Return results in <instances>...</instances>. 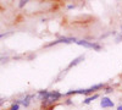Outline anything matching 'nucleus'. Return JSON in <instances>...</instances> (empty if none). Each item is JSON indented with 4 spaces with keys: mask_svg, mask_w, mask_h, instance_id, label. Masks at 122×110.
Segmentation results:
<instances>
[{
    "mask_svg": "<svg viewBox=\"0 0 122 110\" xmlns=\"http://www.w3.org/2000/svg\"><path fill=\"white\" fill-rule=\"evenodd\" d=\"M64 104H65V105H72V104H73V99L67 98L66 100H64Z\"/></svg>",
    "mask_w": 122,
    "mask_h": 110,
    "instance_id": "nucleus-13",
    "label": "nucleus"
},
{
    "mask_svg": "<svg viewBox=\"0 0 122 110\" xmlns=\"http://www.w3.org/2000/svg\"><path fill=\"white\" fill-rule=\"evenodd\" d=\"M76 44L79 45V47H83V48L93 49V50H95V52H100L101 49H103V47H101L99 43H97V42H89V41H86V39H78V41L76 42Z\"/></svg>",
    "mask_w": 122,
    "mask_h": 110,
    "instance_id": "nucleus-3",
    "label": "nucleus"
},
{
    "mask_svg": "<svg viewBox=\"0 0 122 110\" xmlns=\"http://www.w3.org/2000/svg\"><path fill=\"white\" fill-rule=\"evenodd\" d=\"M36 95L34 94H26L23 99H21V105H23L25 108H28L30 105V102H32V99L34 98Z\"/></svg>",
    "mask_w": 122,
    "mask_h": 110,
    "instance_id": "nucleus-6",
    "label": "nucleus"
},
{
    "mask_svg": "<svg viewBox=\"0 0 122 110\" xmlns=\"http://www.w3.org/2000/svg\"><path fill=\"white\" fill-rule=\"evenodd\" d=\"M11 34H12V32H5V33H0V39H1V38H6V37L11 36Z\"/></svg>",
    "mask_w": 122,
    "mask_h": 110,
    "instance_id": "nucleus-14",
    "label": "nucleus"
},
{
    "mask_svg": "<svg viewBox=\"0 0 122 110\" xmlns=\"http://www.w3.org/2000/svg\"><path fill=\"white\" fill-rule=\"evenodd\" d=\"M9 110H10V109H9Z\"/></svg>",
    "mask_w": 122,
    "mask_h": 110,
    "instance_id": "nucleus-18",
    "label": "nucleus"
},
{
    "mask_svg": "<svg viewBox=\"0 0 122 110\" xmlns=\"http://www.w3.org/2000/svg\"><path fill=\"white\" fill-rule=\"evenodd\" d=\"M20 104H15V103H12L11 104V106H10V110H20Z\"/></svg>",
    "mask_w": 122,
    "mask_h": 110,
    "instance_id": "nucleus-12",
    "label": "nucleus"
},
{
    "mask_svg": "<svg viewBox=\"0 0 122 110\" xmlns=\"http://www.w3.org/2000/svg\"><path fill=\"white\" fill-rule=\"evenodd\" d=\"M27 0H21V1H18V7L20 9H22V7H25L26 5H27Z\"/></svg>",
    "mask_w": 122,
    "mask_h": 110,
    "instance_id": "nucleus-11",
    "label": "nucleus"
},
{
    "mask_svg": "<svg viewBox=\"0 0 122 110\" xmlns=\"http://www.w3.org/2000/svg\"><path fill=\"white\" fill-rule=\"evenodd\" d=\"M121 31H122V25H121ZM121 34H122V32H121Z\"/></svg>",
    "mask_w": 122,
    "mask_h": 110,
    "instance_id": "nucleus-17",
    "label": "nucleus"
},
{
    "mask_svg": "<svg viewBox=\"0 0 122 110\" xmlns=\"http://www.w3.org/2000/svg\"><path fill=\"white\" fill-rule=\"evenodd\" d=\"M100 106L103 109H111V108L115 106V103L111 100L109 97H103L100 100Z\"/></svg>",
    "mask_w": 122,
    "mask_h": 110,
    "instance_id": "nucleus-5",
    "label": "nucleus"
},
{
    "mask_svg": "<svg viewBox=\"0 0 122 110\" xmlns=\"http://www.w3.org/2000/svg\"><path fill=\"white\" fill-rule=\"evenodd\" d=\"M64 97L65 95L62 93H60L59 91H49L45 99L40 102V108H42L43 110H46L49 106L55 105L59 100H61V98H64Z\"/></svg>",
    "mask_w": 122,
    "mask_h": 110,
    "instance_id": "nucleus-2",
    "label": "nucleus"
},
{
    "mask_svg": "<svg viewBox=\"0 0 122 110\" xmlns=\"http://www.w3.org/2000/svg\"><path fill=\"white\" fill-rule=\"evenodd\" d=\"M84 60V55H79V56H77L76 59H73L72 61H71L70 64H68V66H67V68H71V67H73V66H76V65H78L79 63H82Z\"/></svg>",
    "mask_w": 122,
    "mask_h": 110,
    "instance_id": "nucleus-7",
    "label": "nucleus"
},
{
    "mask_svg": "<svg viewBox=\"0 0 122 110\" xmlns=\"http://www.w3.org/2000/svg\"><path fill=\"white\" fill-rule=\"evenodd\" d=\"M99 98V94L98 93H95V94H93V95H89V97H87L86 99H84V100L82 102L84 105H88V104H90L92 102H94L95 100V99H98Z\"/></svg>",
    "mask_w": 122,
    "mask_h": 110,
    "instance_id": "nucleus-9",
    "label": "nucleus"
},
{
    "mask_svg": "<svg viewBox=\"0 0 122 110\" xmlns=\"http://www.w3.org/2000/svg\"><path fill=\"white\" fill-rule=\"evenodd\" d=\"M75 7H76V5H73V4H71V5H68V6H67V9H68V10H72V9H75Z\"/></svg>",
    "mask_w": 122,
    "mask_h": 110,
    "instance_id": "nucleus-15",
    "label": "nucleus"
},
{
    "mask_svg": "<svg viewBox=\"0 0 122 110\" xmlns=\"http://www.w3.org/2000/svg\"><path fill=\"white\" fill-rule=\"evenodd\" d=\"M104 89H105L104 92H105L106 94H109V93H112V92H114V87H111V86H106Z\"/></svg>",
    "mask_w": 122,
    "mask_h": 110,
    "instance_id": "nucleus-10",
    "label": "nucleus"
},
{
    "mask_svg": "<svg viewBox=\"0 0 122 110\" xmlns=\"http://www.w3.org/2000/svg\"><path fill=\"white\" fill-rule=\"evenodd\" d=\"M78 41L77 38H75V37H61V38H59V39H56V41H54V42H50V43H48L45 47L48 48V47H53V45H56V44H71V43H76Z\"/></svg>",
    "mask_w": 122,
    "mask_h": 110,
    "instance_id": "nucleus-4",
    "label": "nucleus"
},
{
    "mask_svg": "<svg viewBox=\"0 0 122 110\" xmlns=\"http://www.w3.org/2000/svg\"><path fill=\"white\" fill-rule=\"evenodd\" d=\"M48 93H49V91L48 89H42V91H38V93H37V99L39 102H42V100H44L45 99V97L48 95Z\"/></svg>",
    "mask_w": 122,
    "mask_h": 110,
    "instance_id": "nucleus-8",
    "label": "nucleus"
},
{
    "mask_svg": "<svg viewBox=\"0 0 122 110\" xmlns=\"http://www.w3.org/2000/svg\"><path fill=\"white\" fill-rule=\"evenodd\" d=\"M106 87L105 83H98V84H94L89 88H86V89H71V91L66 92L64 95L65 97H72V95H76V94H83V95H93L95 94L98 91H101V89H104Z\"/></svg>",
    "mask_w": 122,
    "mask_h": 110,
    "instance_id": "nucleus-1",
    "label": "nucleus"
},
{
    "mask_svg": "<svg viewBox=\"0 0 122 110\" xmlns=\"http://www.w3.org/2000/svg\"><path fill=\"white\" fill-rule=\"evenodd\" d=\"M117 110H122V105H118L117 106Z\"/></svg>",
    "mask_w": 122,
    "mask_h": 110,
    "instance_id": "nucleus-16",
    "label": "nucleus"
}]
</instances>
